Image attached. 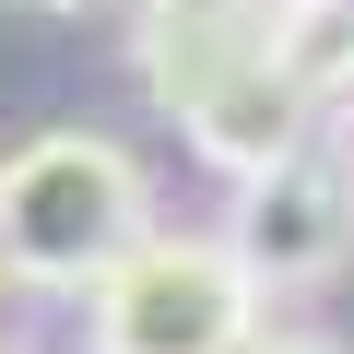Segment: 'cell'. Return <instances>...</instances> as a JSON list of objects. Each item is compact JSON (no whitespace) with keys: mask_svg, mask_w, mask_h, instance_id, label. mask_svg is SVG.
I'll list each match as a JSON object with an SVG mask.
<instances>
[{"mask_svg":"<svg viewBox=\"0 0 354 354\" xmlns=\"http://www.w3.org/2000/svg\"><path fill=\"white\" fill-rule=\"evenodd\" d=\"M130 236H153V177L118 130H36L0 153V283L83 295Z\"/></svg>","mask_w":354,"mask_h":354,"instance_id":"obj_1","label":"cell"},{"mask_svg":"<svg viewBox=\"0 0 354 354\" xmlns=\"http://www.w3.org/2000/svg\"><path fill=\"white\" fill-rule=\"evenodd\" d=\"M260 307L272 295L248 283V260L225 248V225L213 236L153 225V236H130L83 283V342L95 354H236L260 330Z\"/></svg>","mask_w":354,"mask_h":354,"instance_id":"obj_2","label":"cell"},{"mask_svg":"<svg viewBox=\"0 0 354 354\" xmlns=\"http://www.w3.org/2000/svg\"><path fill=\"white\" fill-rule=\"evenodd\" d=\"M225 248L248 260L260 295H307L354 260V165L342 153H272L236 177V201H225Z\"/></svg>","mask_w":354,"mask_h":354,"instance_id":"obj_3","label":"cell"},{"mask_svg":"<svg viewBox=\"0 0 354 354\" xmlns=\"http://www.w3.org/2000/svg\"><path fill=\"white\" fill-rule=\"evenodd\" d=\"M177 118H189V153H201L213 177H248V165H272V153H307V142L330 130V95L307 83L295 48H260V59H236L225 83H201Z\"/></svg>","mask_w":354,"mask_h":354,"instance_id":"obj_4","label":"cell"},{"mask_svg":"<svg viewBox=\"0 0 354 354\" xmlns=\"http://www.w3.org/2000/svg\"><path fill=\"white\" fill-rule=\"evenodd\" d=\"M236 354H354V342H330V330H272V319H260Z\"/></svg>","mask_w":354,"mask_h":354,"instance_id":"obj_5","label":"cell"},{"mask_svg":"<svg viewBox=\"0 0 354 354\" xmlns=\"http://www.w3.org/2000/svg\"><path fill=\"white\" fill-rule=\"evenodd\" d=\"M330 153H342V165H354V83H342V95H330Z\"/></svg>","mask_w":354,"mask_h":354,"instance_id":"obj_6","label":"cell"},{"mask_svg":"<svg viewBox=\"0 0 354 354\" xmlns=\"http://www.w3.org/2000/svg\"><path fill=\"white\" fill-rule=\"evenodd\" d=\"M36 12H106V0H36Z\"/></svg>","mask_w":354,"mask_h":354,"instance_id":"obj_7","label":"cell"}]
</instances>
